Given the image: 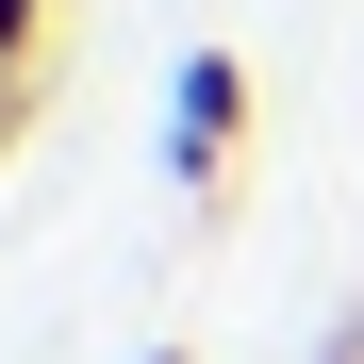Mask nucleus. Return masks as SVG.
<instances>
[{
	"mask_svg": "<svg viewBox=\"0 0 364 364\" xmlns=\"http://www.w3.org/2000/svg\"><path fill=\"white\" fill-rule=\"evenodd\" d=\"M232 149H249V50H182V83H166V182L182 199H232Z\"/></svg>",
	"mask_w": 364,
	"mask_h": 364,
	"instance_id": "nucleus-1",
	"label": "nucleus"
},
{
	"mask_svg": "<svg viewBox=\"0 0 364 364\" xmlns=\"http://www.w3.org/2000/svg\"><path fill=\"white\" fill-rule=\"evenodd\" d=\"M50 33H67V0H0V67H50Z\"/></svg>",
	"mask_w": 364,
	"mask_h": 364,
	"instance_id": "nucleus-2",
	"label": "nucleus"
},
{
	"mask_svg": "<svg viewBox=\"0 0 364 364\" xmlns=\"http://www.w3.org/2000/svg\"><path fill=\"white\" fill-rule=\"evenodd\" d=\"M315 364H364V298H348V315H331V348H315Z\"/></svg>",
	"mask_w": 364,
	"mask_h": 364,
	"instance_id": "nucleus-3",
	"label": "nucleus"
},
{
	"mask_svg": "<svg viewBox=\"0 0 364 364\" xmlns=\"http://www.w3.org/2000/svg\"><path fill=\"white\" fill-rule=\"evenodd\" d=\"M133 364H182V348H133Z\"/></svg>",
	"mask_w": 364,
	"mask_h": 364,
	"instance_id": "nucleus-4",
	"label": "nucleus"
}]
</instances>
